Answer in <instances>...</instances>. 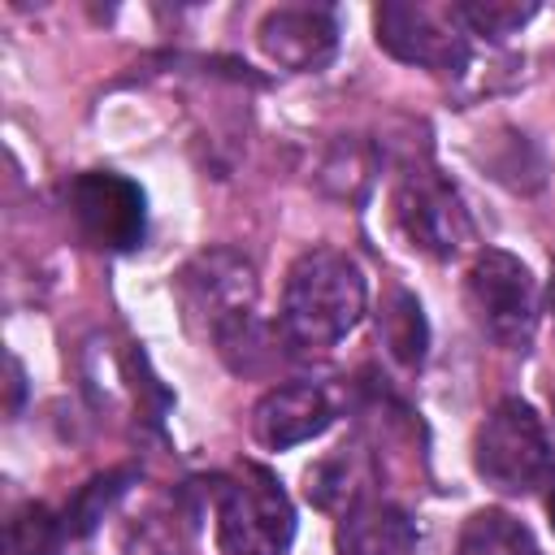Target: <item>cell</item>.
I'll list each match as a JSON object with an SVG mask.
<instances>
[{
	"label": "cell",
	"mask_w": 555,
	"mask_h": 555,
	"mask_svg": "<svg viewBox=\"0 0 555 555\" xmlns=\"http://www.w3.org/2000/svg\"><path fill=\"white\" fill-rule=\"evenodd\" d=\"M364 304L369 286L360 264L338 247H308L286 269L278 334L299 356L330 351L360 325Z\"/></svg>",
	"instance_id": "cell-1"
},
{
	"label": "cell",
	"mask_w": 555,
	"mask_h": 555,
	"mask_svg": "<svg viewBox=\"0 0 555 555\" xmlns=\"http://www.w3.org/2000/svg\"><path fill=\"white\" fill-rule=\"evenodd\" d=\"M217 546L225 555H286L295 542V507L273 473L238 464L208 481Z\"/></svg>",
	"instance_id": "cell-2"
},
{
	"label": "cell",
	"mask_w": 555,
	"mask_h": 555,
	"mask_svg": "<svg viewBox=\"0 0 555 555\" xmlns=\"http://www.w3.org/2000/svg\"><path fill=\"white\" fill-rule=\"evenodd\" d=\"M473 468L499 494H542L555 486V447L525 399H499L473 438Z\"/></svg>",
	"instance_id": "cell-3"
},
{
	"label": "cell",
	"mask_w": 555,
	"mask_h": 555,
	"mask_svg": "<svg viewBox=\"0 0 555 555\" xmlns=\"http://www.w3.org/2000/svg\"><path fill=\"white\" fill-rule=\"evenodd\" d=\"M464 304L473 312V325L503 351H525L538 330V282L529 264L512 251L486 247L464 273Z\"/></svg>",
	"instance_id": "cell-4"
},
{
	"label": "cell",
	"mask_w": 555,
	"mask_h": 555,
	"mask_svg": "<svg viewBox=\"0 0 555 555\" xmlns=\"http://www.w3.org/2000/svg\"><path fill=\"white\" fill-rule=\"evenodd\" d=\"M390 212L399 234L429 260H455L477 243L473 212L464 195L429 165H412L390 195Z\"/></svg>",
	"instance_id": "cell-5"
},
{
	"label": "cell",
	"mask_w": 555,
	"mask_h": 555,
	"mask_svg": "<svg viewBox=\"0 0 555 555\" xmlns=\"http://www.w3.org/2000/svg\"><path fill=\"white\" fill-rule=\"evenodd\" d=\"M256 286H260L256 282V264L234 247H204L173 278V291H178L186 325L204 330L208 338H217L234 321L251 317Z\"/></svg>",
	"instance_id": "cell-6"
},
{
	"label": "cell",
	"mask_w": 555,
	"mask_h": 555,
	"mask_svg": "<svg viewBox=\"0 0 555 555\" xmlns=\"http://www.w3.org/2000/svg\"><path fill=\"white\" fill-rule=\"evenodd\" d=\"M373 30H377V43L403 65H421L429 74H451V78L464 74L468 65V30L455 4L429 9V4L390 0V4H377Z\"/></svg>",
	"instance_id": "cell-7"
},
{
	"label": "cell",
	"mask_w": 555,
	"mask_h": 555,
	"mask_svg": "<svg viewBox=\"0 0 555 555\" xmlns=\"http://www.w3.org/2000/svg\"><path fill=\"white\" fill-rule=\"evenodd\" d=\"M69 217L82 234V243L100 251H130L147 234V195L139 182L113 173V169H87L65 186Z\"/></svg>",
	"instance_id": "cell-8"
},
{
	"label": "cell",
	"mask_w": 555,
	"mask_h": 555,
	"mask_svg": "<svg viewBox=\"0 0 555 555\" xmlns=\"http://www.w3.org/2000/svg\"><path fill=\"white\" fill-rule=\"evenodd\" d=\"M256 43L273 65H282L291 74L321 69L338 48L334 9H325V4H278L260 17Z\"/></svg>",
	"instance_id": "cell-9"
},
{
	"label": "cell",
	"mask_w": 555,
	"mask_h": 555,
	"mask_svg": "<svg viewBox=\"0 0 555 555\" xmlns=\"http://www.w3.org/2000/svg\"><path fill=\"white\" fill-rule=\"evenodd\" d=\"M334 421V399L317 382H282L260 395L251 408V434L269 451H286L299 442H312Z\"/></svg>",
	"instance_id": "cell-10"
},
{
	"label": "cell",
	"mask_w": 555,
	"mask_h": 555,
	"mask_svg": "<svg viewBox=\"0 0 555 555\" xmlns=\"http://www.w3.org/2000/svg\"><path fill=\"white\" fill-rule=\"evenodd\" d=\"M338 555H408L416 546V520L377 494H360L351 507H343L334 529Z\"/></svg>",
	"instance_id": "cell-11"
},
{
	"label": "cell",
	"mask_w": 555,
	"mask_h": 555,
	"mask_svg": "<svg viewBox=\"0 0 555 555\" xmlns=\"http://www.w3.org/2000/svg\"><path fill=\"white\" fill-rule=\"evenodd\" d=\"M195 503L186 490L152 494L126 525H121V551L126 555H186L195 542Z\"/></svg>",
	"instance_id": "cell-12"
},
{
	"label": "cell",
	"mask_w": 555,
	"mask_h": 555,
	"mask_svg": "<svg viewBox=\"0 0 555 555\" xmlns=\"http://www.w3.org/2000/svg\"><path fill=\"white\" fill-rule=\"evenodd\" d=\"M377 334L386 343V351L403 364V369H421L425 351H429V325L421 304L408 291H390L382 312H377Z\"/></svg>",
	"instance_id": "cell-13"
},
{
	"label": "cell",
	"mask_w": 555,
	"mask_h": 555,
	"mask_svg": "<svg viewBox=\"0 0 555 555\" xmlns=\"http://www.w3.org/2000/svg\"><path fill=\"white\" fill-rule=\"evenodd\" d=\"M455 555H542V551L516 516H507L499 507H481L464 520Z\"/></svg>",
	"instance_id": "cell-14"
},
{
	"label": "cell",
	"mask_w": 555,
	"mask_h": 555,
	"mask_svg": "<svg viewBox=\"0 0 555 555\" xmlns=\"http://www.w3.org/2000/svg\"><path fill=\"white\" fill-rule=\"evenodd\" d=\"M65 520L52 516L43 503H22L13 516H9V529H4V551L9 555H61V542H65Z\"/></svg>",
	"instance_id": "cell-15"
},
{
	"label": "cell",
	"mask_w": 555,
	"mask_h": 555,
	"mask_svg": "<svg viewBox=\"0 0 555 555\" xmlns=\"http://www.w3.org/2000/svg\"><path fill=\"white\" fill-rule=\"evenodd\" d=\"M126 481H134V468H113V473H100V477H91L74 499H69V507H65V533L69 538H87L100 520H104V512L126 494Z\"/></svg>",
	"instance_id": "cell-16"
},
{
	"label": "cell",
	"mask_w": 555,
	"mask_h": 555,
	"mask_svg": "<svg viewBox=\"0 0 555 555\" xmlns=\"http://www.w3.org/2000/svg\"><path fill=\"white\" fill-rule=\"evenodd\" d=\"M460 22L468 35H490V39H503L512 30H520L538 4H499V0H477V4H455Z\"/></svg>",
	"instance_id": "cell-17"
},
{
	"label": "cell",
	"mask_w": 555,
	"mask_h": 555,
	"mask_svg": "<svg viewBox=\"0 0 555 555\" xmlns=\"http://www.w3.org/2000/svg\"><path fill=\"white\" fill-rule=\"evenodd\" d=\"M9 412H17V403H22V364L17 360H9Z\"/></svg>",
	"instance_id": "cell-18"
},
{
	"label": "cell",
	"mask_w": 555,
	"mask_h": 555,
	"mask_svg": "<svg viewBox=\"0 0 555 555\" xmlns=\"http://www.w3.org/2000/svg\"><path fill=\"white\" fill-rule=\"evenodd\" d=\"M546 308L555 312V251H551V282H546Z\"/></svg>",
	"instance_id": "cell-19"
}]
</instances>
